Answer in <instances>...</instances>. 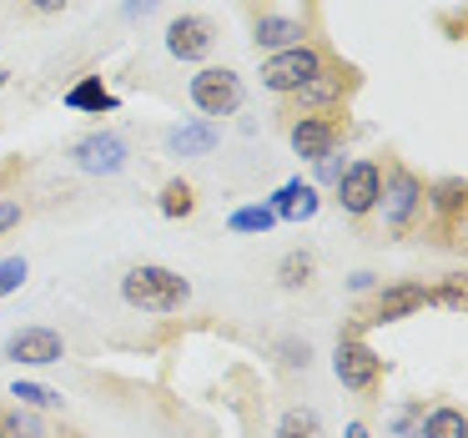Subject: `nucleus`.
Returning a JSON list of instances; mask_svg holds the SVG:
<instances>
[{"mask_svg":"<svg viewBox=\"0 0 468 438\" xmlns=\"http://www.w3.org/2000/svg\"><path fill=\"white\" fill-rule=\"evenodd\" d=\"M66 106H71V112H91V116H101V112H116V96L106 91L101 86V76H81V81L71 86V91H66Z\"/></svg>","mask_w":468,"mask_h":438,"instance_id":"obj_15","label":"nucleus"},{"mask_svg":"<svg viewBox=\"0 0 468 438\" xmlns=\"http://www.w3.org/2000/svg\"><path fill=\"white\" fill-rule=\"evenodd\" d=\"M343 172H347V166H343V162H337V156H333V152H327V156H323V176H327V182H337V176H343Z\"/></svg>","mask_w":468,"mask_h":438,"instance_id":"obj_29","label":"nucleus"},{"mask_svg":"<svg viewBox=\"0 0 468 438\" xmlns=\"http://www.w3.org/2000/svg\"><path fill=\"white\" fill-rule=\"evenodd\" d=\"M303 36H307V26L292 21V16H257V26H252V46H257V51H267V56L303 46Z\"/></svg>","mask_w":468,"mask_h":438,"instance_id":"obj_13","label":"nucleus"},{"mask_svg":"<svg viewBox=\"0 0 468 438\" xmlns=\"http://www.w3.org/2000/svg\"><path fill=\"white\" fill-rule=\"evenodd\" d=\"M378 192H383V166L378 162H353L337 176V202L347 217H367L378 207Z\"/></svg>","mask_w":468,"mask_h":438,"instance_id":"obj_7","label":"nucleus"},{"mask_svg":"<svg viewBox=\"0 0 468 438\" xmlns=\"http://www.w3.org/2000/svg\"><path fill=\"white\" fill-rule=\"evenodd\" d=\"M122 297L136 313H176V307H186V297H192V283H186L182 272H172V267H162V262H142L122 277Z\"/></svg>","mask_w":468,"mask_h":438,"instance_id":"obj_1","label":"nucleus"},{"mask_svg":"<svg viewBox=\"0 0 468 438\" xmlns=\"http://www.w3.org/2000/svg\"><path fill=\"white\" fill-rule=\"evenodd\" d=\"M433 202L443 207L448 217H458V212H463V202H468V187H463V182H458V176H453V182H443V187H438V192H433Z\"/></svg>","mask_w":468,"mask_h":438,"instance_id":"obj_23","label":"nucleus"},{"mask_svg":"<svg viewBox=\"0 0 468 438\" xmlns=\"http://www.w3.org/2000/svg\"><path fill=\"white\" fill-rule=\"evenodd\" d=\"M11 398H21L26 408H61L66 403V398L56 393V388H46V383H16Z\"/></svg>","mask_w":468,"mask_h":438,"instance_id":"obj_20","label":"nucleus"},{"mask_svg":"<svg viewBox=\"0 0 468 438\" xmlns=\"http://www.w3.org/2000/svg\"><path fill=\"white\" fill-rule=\"evenodd\" d=\"M21 222V202H0V232H11Z\"/></svg>","mask_w":468,"mask_h":438,"instance_id":"obj_27","label":"nucleus"},{"mask_svg":"<svg viewBox=\"0 0 468 438\" xmlns=\"http://www.w3.org/2000/svg\"><path fill=\"white\" fill-rule=\"evenodd\" d=\"M26 272H31V267H26V257H5V262H0V297L21 293Z\"/></svg>","mask_w":468,"mask_h":438,"instance_id":"obj_22","label":"nucleus"},{"mask_svg":"<svg viewBox=\"0 0 468 438\" xmlns=\"http://www.w3.org/2000/svg\"><path fill=\"white\" fill-rule=\"evenodd\" d=\"M433 303H443V307H463V277H448V283L433 293Z\"/></svg>","mask_w":468,"mask_h":438,"instance_id":"obj_25","label":"nucleus"},{"mask_svg":"<svg viewBox=\"0 0 468 438\" xmlns=\"http://www.w3.org/2000/svg\"><path fill=\"white\" fill-rule=\"evenodd\" d=\"M0 433H5V438H41V423L26 418V413H5V418H0Z\"/></svg>","mask_w":468,"mask_h":438,"instance_id":"obj_24","label":"nucleus"},{"mask_svg":"<svg viewBox=\"0 0 468 438\" xmlns=\"http://www.w3.org/2000/svg\"><path fill=\"white\" fill-rule=\"evenodd\" d=\"M277 277H282V287H307L313 283V252H287L282 262H277Z\"/></svg>","mask_w":468,"mask_h":438,"instance_id":"obj_18","label":"nucleus"},{"mask_svg":"<svg viewBox=\"0 0 468 438\" xmlns=\"http://www.w3.org/2000/svg\"><path fill=\"white\" fill-rule=\"evenodd\" d=\"M282 363H292V368H307V363H313V347H307V343H282Z\"/></svg>","mask_w":468,"mask_h":438,"instance_id":"obj_26","label":"nucleus"},{"mask_svg":"<svg viewBox=\"0 0 468 438\" xmlns=\"http://www.w3.org/2000/svg\"><path fill=\"white\" fill-rule=\"evenodd\" d=\"M272 222H277L272 207H237V212L227 217V227H232V232H267Z\"/></svg>","mask_w":468,"mask_h":438,"instance_id":"obj_19","label":"nucleus"},{"mask_svg":"<svg viewBox=\"0 0 468 438\" xmlns=\"http://www.w3.org/2000/svg\"><path fill=\"white\" fill-rule=\"evenodd\" d=\"M347 287H353V293H367V287H373V272H353V283H347Z\"/></svg>","mask_w":468,"mask_h":438,"instance_id":"obj_30","label":"nucleus"},{"mask_svg":"<svg viewBox=\"0 0 468 438\" xmlns=\"http://www.w3.org/2000/svg\"><path fill=\"white\" fill-rule=\"evenodd\" d=\"M277 433H292V438H317V413H307V408H287L282 423H277Z\"/></svg>","mask_w":468,"mask_h":438,"instance_id":"obj_21","label":"nucleus"},{"mask_svg":"<svg viewBox=\"0 0 468 438\" xmlns=\"http://www.w3.org/2000/svg\"><path fill=\"white\" fill-rule=\"evenodd\" d=\"M197 212V192H192V182H166L162 187V217H172V222H182V217H192Z\"/></svg>","mask_w":468,"mask_h":438,"instance_id":"obj_17","label":"nucleus"},{"mask_svg":"<svg viewBox=\"0 0 468 438\" xmlns=\"http://www.w3.org/2000/svg\"><path fill=\"white\" fill-rule=\"evenodd\" d=\"M323 61H327V56L317 51V46H307V41L292 46V51H272L262 61V86H267V91H277V96H292Z\"/></svg>","mask_w":468,"mask_h":438,"instance_id":"obj_5","label":"nucleus"},{"mask_svg":"<svg viewBox=\"0 0 468 438\" xmlns=\"http://www.w3.org/2000/svg\"><path fill=\"white\" fill-rule=\"evenodd\" d=\"M337 136H343V122H337V116H303V122H292V152L303 156V162H323L337 146Z\"/></svg>","mask_w":468,"mask_h":438,"instance_id":"obj_12","label":"nucleus"},{"mask_svg":"<svg viewBox=\"0 0 468 438\" xmlns=\"http://www.w3.org/2000/svg\"><path fill=\"white\" fill-rule=\"evenodd\" d=\"M152 5H156V0H126V16H146Z\"/></svg>","mask_w":468,"mask_h":438,"instance_id":"obj_31","label":"nucleus"},{"mask_svg":"<svg viewBox=\"0 0 468 438\" xmlns=\"http://www.w3.org/2000/svg\"><path fill=\"white\" fill-rule=\"evenodd\" d=\"M277 438H292V433H277Z\"/></svg>","mask_w":468,"mask_h":438,"instance_id":"obj_33","label":"nucleus"},{"mask_svg":"<svg viewBox=\"0 0 468 438\" xmlns=\"http://www.w3.org/2000/svg\"><path fill=\"white\" fill-rule=\"evenodd\" d=\"M217 142H222V132H217L212 122L172 126V136H166V146H172L176 156H207V152H217Z\"/></svg>","mask_w":468,"mask_h":438,"instance_id":"obj_14","label":"nucleus"},{"mask_svg":"<svg viewBox=\"0 0 468 438\" xmlns=\"http://www.w3.org/2000/svg\"><path fill=\"white\" fill-rule=\"evenodd\" d=\"M217 46V26L207 16H172L166 21V51L176 61H207Z\"/></svg>","mask_w":468,"mask_h":438,"instance_id":"obj_8","label":"nucleus"},{"mask_svg":"<svg viewBox=\"0 0 468 438\" xmlns=\"http://www.w3.org/2000/svg\"><path fill=\"white\" fill-rule=\"evenodd\" d=\"M378 207H383V227H388V232H408L413 217L423 212V182H418L408 166H393V172H383Z\"/></svg>","mask_w":468,"mask_h":438,"instance_id":"obj_2","label":"nucleus"},{"mask_svg":"<svg viewBox=\"0 0 468 438\" xmlns=\"http://www.w3.org/2000/svg\"><path fill=\"white\" fill-rule=\"evenodd\" d=\"M71 0H31V11H41V16H61Z\"/></svg>","mask_w":468,"mask_h":438,"instance_id":"obj_28","label":"nucleus"},{"mask_svg":"<svg viewBox=\"0 0 468 438\" xmlns=\"http://www.w3.org/2000/svg\"><path fill=\"white\" fill-rule=\"evenodd\" d=\"M333 373L347 393H378V383H383V358L363 337H343L333 353Z\"/></svg>","mask_w":468,"mask_h":438,"instance_id":"obj_4","label":"nucleus"},{"mask_svg":"<svg viewBox=\"0 0 468 438\" xmlns=\"http://www.w3.org/2000/svg\"><path fill=\"white\" fill-rule=\"evenodd\" d=\"M192 106L207 116V122L232 116L237 106H242V76L227 71V66H202V71L192 76Z\"/></svg>","mask_w":468,"mask_h":438,"instance_id":"obj_3","label":"nucleus"},{"mask_svg":"<svg viewBox=\"0 0 468 438\" xmlns=\"http://www.w3.org/2000/svg\"><path fill=\"white\" fill-rule=\"evenodd\" d=\"M428 303H433V293H428V287H418V283H393V287H383V293H378L373 307H367V323H403V317L423 313Z\"/></svg>","mask_w":468,"mask_h":438,"instance_id":"obj_11","label":"nucleus"},{"mask_svg":"<svg viewBox=\"0 0 468 438\" xmlns=\"http://www.w3.org/2000/svg\"><path fill=\"white\" fill-rule=\"evenodd\" d=\"M71 156L86 176H116L126 166V142L116 132H91L71 146Z\"/></svg>","mask_w":468,"mask_h":438,"instance_id":"obj_10","label":"nucleus"},{"mask_svg":"<svg viewBox=\"0 0 468 438\" xmlns=\"http://www.w3.org/2000/svg\"><path fill=\"white\" fill-rule=\"evenodd\" d=\"M347 438H367V423H347Z\"/></svg>","mask_w":468,"mask_h":438,"instance_id":"obj_32","label":"nucleus"},{"mask_svg":"<svg viewBox=\"0 0 468 438\" xmlns=\"http://www.w3.org/2000/svg\"><path fill=\"white\" fill-rule=\"evenodd\" d=\"M5 358L11 363H31V368H51L66 358V337L56 327H21L5 337Z\"/></svg>","mask_w":468,"mask_h":438,"instance_id":"obj_9","label":"nucleus"},{"mask_svg":"<svg viewBox=\"0 0 468 438\" xmlns=\"http://www.w3.org/2000/svg\"><path fill=\"white\" fill-rule=\"evenodd\" d=\"M423 438H468V418H463V408H453V403L428 408V413H423Z\"/></svg>","mask_w":468,"mask_h":438,"instance_id":"obj_16","label":"nucleus"},{"mask_svg":"<svg viewBox=\"0 0 468 438\" xmlns=\"http://www.w3.org/2000/svg\"><path fill=\"white\" fill-rule=\"evenodd\" d=\"M347 86H353V71H347L343 61H323L292 96H297V106H303V112H333V106L347 96Z\"/></svg>","mask_w":468,"mask_h":438,"instance_id":"obj_6","label":"nucleus"}]
</instances>
